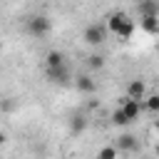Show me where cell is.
<instances>
[{
    "label": "cell",
    "instance_id": "3",
    "mask_svg": "<svg viewBox=\"0 0 159 159\" xmlns=\"http://www.w3.org/2000/svg\"><path fill=\"white\" fill-rule=\"evenodd\" d=\"M104 37H107V27L102 25V22H92V25H87L84 27V42L87 45H102L104 42Z\"/></svg>",
    "mask_w": 159,
    "mask_h": 159
},
{
    "label": "cell",
    "instance_id": "11",
    "mask_svg": "<svg viewBox=\"0 0 159 159\" xmlns=\"http://www.w3.org/2000/svg\"><path fill=\"white\" fill-rule=\"evenodd\" d=\"M142 107H147L149 112H157L159 109V94H144L142 97Z\"/></svg>",
    "mask_w": 159,
    "mask_h": 159
},
{
    "label": "cell",
    "instance_id": "2",
    "mask_svg": "<svg viewBox=\"0 0 159 159\" xmlns=\"http://www.w3.org/2000/svg\"><path fill=\"white\" fill-rule=\"evenodd\" d=\"M25 27H27V32L32 37H45L52 30V20L47 15H32V17L25 20Z\"/></svg>",
    "mask_w": 159,
    "mask_h": 159
},
{
    "label": "cell",
    "instance_id": "13",
    "mask_svg": "<svg viewBox=\"0 0 159 159\" xmlns=\"http://www.w3.org/2000/svg\"><path fill=\"white\" fill-rule=\"evenodd\" d=\"M144 12H159L157 0H142L139 2V15H144Z\"/></svg>",
    "mask_w": 159,
    "mask_h": 159
},
{
    "label": "cell",
    "instance_id": "14",
    "mask_svg": "<svg viewBox=\"0 0 159 159\" xmlns=\"http://www.w3.org/2000/svg\"><path fill=\"white\" fill-rule=\"evenodd\" d=\"M114 157H119V149H117V147H104V149H99V159H114Z\"/></svg>",
    "mask_w": 159,
    "mask_h": 159
},
{
    "label": "cell",
    "instance_id": "4",
    "mask_svg": "<svg viewBox=\"0 0 159 159\" xmlns=\"http://www.w3.org/2000/svg\"><path fill=\"white\" fill-rule=\"evenodd\" d=\"M45 75H47V80L55 82V84H67V82L72 80V77H70V67H67V62L55 65V67H45Z\"/></svg>",
    "mask_w": 159,
    "mask_h": 159
},
{
    "label": "cell",
    "instance_id": "16",
    "mask_svg": "<svg viewBox=\"0 0 159 159\" xmlns=\"http://www.w3.org/2000/svg\"><path fill=\"white\" fill-rule=\"evenodd\" d=\"M15 107H17V102H15L12 97H5V99L0 102V112H12Z\"/></svg>",
    "mask_w": 159,
    "mask_h": 159
},
{
    "label": "cell",
    "instance_id": "15",
    "mask_svg": "<svg viewBox=\"0 0 159 159\" xmlns=\"http://www.w3.org/2000/svg\"><path fill=\"white\" fill-rule=\"evenodd\" d=\"M87 65H89L92 70H99V67H104V57H99V55H89V57H87Z\"/></svg>",
    "mask_w": 159,
    "mask_h": 159
},
{
    "label": "cell",
    "instance_id": "17",
    "mask_svg": "<svg viewBox=\"0 0 159 159\" xmlns=\"http://www.w3.org/2000/svg\"><path fill=\"white\" fill-rule=\"evenodd\" d=\"M84 127H87L84 117H75V119H72V132H75V134H77V132H84Z\"/></svg>",
    "mask_w": 159,
    "mask_h": 159
},
{
    "label": "cell",
    "instance_id": "6",
    "mask_svg": "<svg viewBox=\"0 0 159 159\" xmlns=\"http://www.w3.org/2000/svg\"><path fill=\"white\" fill-rule=\"evenodd\" d=\"M139 25L147 35H157L159 32V12H144L139 15Z\"/></svg>",
    "mask_w": 159,
    "mask_h": 159
},
{
    "label": "cell",
    "instance_id": "10",
    "mask_svg": "<svg viewBox=\"0 0 159 159\" xmlns=\"http://www.w3.org/2000/svg\"><path fill=\"white\" fill-rule=\"evenodd\" d=\"M65 62V55L57 52V50H50L47 57H45V67H55V65H62Z\"/></svg>",
    "mask_w": 159,
    "mask_h": 159
},
{
    "label": "cell",
    "instance_id": "9",
    "mask_svg": "<svg viewBox=\"0 0 159 159\" xmlns=\"http://www.w3.org/2000/svg\"><path fill=\"white\" fill-rule=\"evenodd\" d=\"M117 149H119V152H134V149H137V137L122 134V137L117 139Z\"/></svg>",
    "mask_w": 159,
    "mask_h": 159
},
{
    "label": "cell",
    "instance_id": "7",
    "mask_svg": "<svg viewBox=\"0 0 159 159\" xmlns=\"http://www.w3.org/2000/svg\"><path fill=\"white\" fill-rule=\"evenodd\" d=\"M75 87H77L80 92H84V94H92V92H97V82H94L89 75H80V77L75 80Z\"/></svg>",
    "mask_w": 159,
    "mask_h": 159
},
{
    "label": "cell",
    "instance_id": "18",
    "mask_svg": "<svg viewBox=\"0 0 159 159\" xmlns=\"http://www.w3.org/2000/svg\"><path fill=\"white\" fill-rule=\"evenodd\" d=\"M5 139H7V137H5L2 132H0V144H5Z\"/></svg>",
    "mask_w": 159,
    "mask_h": 159
},
{
    "label": "cell",
    "instance_id": "8",
    "mask_svg": "<svg viewBox=\"0 0 159 159\" xmlns=\"http://www.w3.org/2000/svg\"><path fill=\"white\" fill-rule=\"evenodd\" d=\"M147 94V84L142 82V80H132L129 84H127V97H132V99H142Z\"/></svg>",
    "mask_w": 159,
    "mask_h": 159
},
{
    "label": "cell",
    "instance_id": "1",
    "mask_svg": "<svg viewBox=\"0 0 159 159\" xmlns=\"http://www.w3.org/2000/svg\"><path fill=\"white\" fill-rule=\"evenodd\" d=\"M104 27H107V32L117 35L119 40H129L132 32H134V20H129L124 12H114V15H109Z\"/></svg>",
    "mask_w": 159,
    "mask_h": 159
},
{
    "label": "cell",
    "instance_id": "12",
    "mask_svg": "<svg viewBox=\"0 0 159 159\" xmlns=\"http://www.w3.org/2000/svg\"><path fill=\"white\" fill-rule=\"evenodd\" d=\"M112 124H117V127H127V124H132V122H129V119H127V114L117 107V109L112 112Z\"/></svg>",
    "mask_w": 159,
    "mask_h": 159
},
{
    "label": "cell",
    "instance_id": "5",
    "mask_svg": "<svg viewBox=\"0 0 159 159\" xmlns=\"http://www.w3.org/2000/svg\"><path fill=\"white\" fill-rule=\"evenodd\" d=\"M119 109L127 114V119L129 122H134V119H139V114H142V99H132V97H122L119 99Z\"/></svg>",
    "mask_w": 159,
    "mask_h": 159
}]
</instances>
